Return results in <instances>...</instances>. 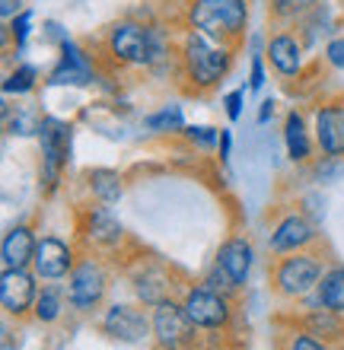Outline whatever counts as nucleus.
Instances as JSON below:
<instances>
[{"label": "nucleus", "instance_id": "nucleus-1", "mask_svg": "<svg viewBox=\"0 0 344 350\" xmlns=\"http://www.w3.org/2000/svg\"><path fill=\"white\" fill-rule=\"evenodd\" d=\"M176 48H178V80L195 96L214 92L224 83L230 77L233 64H236V51H239V45L217 42V38L185 26H178Z\"/></svg>", "mask_w": 344, "mask_h": 350}, {"label": "nucleus", "instance_id": "nucleus-2", "mask_svg": "<svg viewBox=\"0 0 344 350\" xmlns=\"http://www.w3.org/2000/svg\"><path fill=\"white\" fill-rule=\"evenodd\" d=\"M178 26L204 32L217 42L242 45L249 32V0H185Z\"/></svg>", "mask_w": 344, "mask_h": 350}, {"label": "nucleus", "instance_id": "nucleus-3", "mask_svg": "<svg viewBox=\"0 0 344 350\" xmlns=\"http://www.w3.org/2000/svg\"><path fill=\"white\" fill-rule=\"evenodd\" d=\"M38 175H42V188L45 194H55L61 178H64V169L70 163V144H74V128L70 121L55 118V115H45L42 124H38Z\"/></svg>", "mask_w": 344, "mask_h": 350}, {"label": "nucleus", "instance_id": "nucleus-4", "mask_svg": "<svg viewBox=\"0 0 344 350\" xmlns=\"http://www.w3.org/2000/svg\"><path fill=\"white\" fill-rule=\"evenodd\" d=\"M322 274L326 267L316 252H293V255H278L271 284H274V293L284 299H306L309 293H316Z\"/></svg>", "mask_w": 344, "mask_h": 350}, {"label": "nucleus", "instance_id": "nucleus-5", "mask_svg": "<svg viewBox=\"0 0 344 350\" xmlns=\"http://www.w3.org/2000/svg\"><path fill=\"white\" fill-rule=\"evenodd\" d=\"M105 290H109V271H105V265L96 258V255L77 261L70 277H67V284H64L67 303H70V309H77V312H93V309H99L105 299Z\"/></svg>", "mask_w": 344, "mask_h": 350}, {"label": "nucleus", "instance_id": "nucleus-6", "mask_svg": "<svg viewBox=\"0 0 344 350\" xmlns=\"http://www.w3.org/2000/svg\"><path fill=\"white\" fill-rule=\"evenodd\" d=\"M306 55L309 48L303 45V38L297 36L293 26H278L274 32H268L265 61L280 80H300L306 74Z\"/></svg>", "mask_w": 344, "mask_h": 350}, {"label": "nucleus", "instance_id": "nucleus-7", "mask_svg": "<svg viewBox=\"0 0 344 350\" xmlns=\"http://www.w3.org/2000/svg\"><path fill=\"white\" fill-rule=\"evenodd\" d=\"M182 306H185L191 325L201 328V332H220L233 319V306H230V299H226V293L207 290L204 284L188 286L185 296H182Z\"/></svg>", "mask_w": 344, "mask_h": 350}, {"label": "nucleus", "instance_id": "nucleus-8", "mask_svg": "<svg viewBox=\"0 0 344 350\" xmlns=\"http://www.w3.org/2000/svg\"><path fill=\"white\" fill-rule=\"evenodd\" d=\"M150 322H153V341L163 350H182L185 344H191V338L198 332L195 325H191V319H188L185 306L176 303L172 296L153 306Z\"/></svg>", "mask_w": 344, "mask_h": 350}, {"label": "nucleus", "instance_id": "nucleus-9", "mask_svg": "<svg viewBox=\"0 0 344 350\" xmlns=\"http://www.w3.org/2000/svg\"><path fill=\"white\" fill-rule=\"evenodd\" d=\"M96 80V61L80 42L64 38L57 45V64L48 70V86H90Z\"/></svg>", "mask_w": 344, "mask_h": 350}, {"label": "nucleus", "instance_id": "nucleus-10", "mask_svg": "<svg viewBox=\"0 0 344 350\" xmlns=\"http://www.w3.org/2000/svg\"><path fill=\"white\" fill-rule=\"evenodd\" d=\"M103 332L112 338V341L121 344H147L153 338V322L150 315L140 309V306H131V303H115L105 309L103 315Z\"/></svg>", "mask_w": 344, "mask_h": 350}, {"label": "nucleus", "instance_id": "nucleus-11", "mask_svg": "<svg viewBox=\"0 0 344 350\" xmlns=\"http://www.w3.org/2000/svg\"><path fill=\"white\" fill-rule=\"evenodd\" d=\"M313 134L322 157L344 159V96L319 102L313 111Z\"/></svg>", "mask_w": 344, "mask_h": 350}, {"label": "nucleus", "instance_id": "nucleus-12", "mask_svg": "<svg viewBox=\"0 0 344 350\" xmlns=\"http://www.w3.org/2000/svg\"><path fill=\"white\" fill-rule=\"evenodd\" d=\"M38 286H36V271L29 274L26 267H3L0 274V303L7 309V315L23 319L36 309Z\"/></svg>", "mask_w": 344, "mask_h": 350}, {"label": "nucleus", "instance_id": "nucleus-13", "mask_svg": "<svg viewBox=\"0 0 344 350\" xmlns=\"http://www.w3.org/2000/svg\"><path fill=\"white\" fill-rule=\"evenodd\" d=\"M74 249L57 236H42L36 245V258H32V271L38 280H67L74 271Z\"/></svg>", "mask_w": 344, "mask_h": 350}, {"label": "nucleus", "instance_id": "nucleus-14", "mask_svg": "<svg viewBox=\"0 0 344 350\" xmlns=\"http://www.w3.org/2000/svg\"><path fill=\"white\" fill-rule=\"evenodd\" d=\"M316 226L303 217V213H287L280 217L278 226L271 230L268 249L274 255H293V252H306L313 242H316Z\"/></svg>", "mask_w": 344, "mask_h": 350}, {"label": "nucleus", "instance_id": "nucleus-15", "mask_svg": "<svg viewBox=\"0 0 344 350\" xmlns=\"http://www.w3.org/2000/svg\"><path fill=\"white\" fill-rule=\"evenodd\" d=\"M280 137H284V150H287V159L290 163H297V166H306L313 163V153H316V134H313V124L306 121L303 109H290L284 115V131H280Z\"/></svg>", "mask_w": 344, "mask_h": 350}, {"label": "nucleus", "instance_id": "nucleus-16", "mask_svg": "<svg viewBox=\"0 0 344 350\" xmlns=\"http://www.w3.org/2000/svg\"><path fill=\"white\" fill-rule=\"evenodd\" d=\"M131 286H134V296H137L144 306H153L163 303V299H169L172 296V277H169L166 267L153 265V261H144V265L131 274Z\"/></svg>", "mask_w": 344, "mask_h": 350}, {"label": "nucleus", "instance_id": "nucleus-17", "mask_svg": "<svg viewBox=\"0 0 344 350\" xmlns=\"http://www.w3.org/2000/svg\"><path fill=\"white\" fill-rule=\"evenodd\" d=\"M252 258H255V252H252V242L242 239V236H233L220 245L217 252V265L224 267L226 274H230L233 286L242 290V286L249 284V274H252Z\"/></svg>", "mask_w": 344, "mask_h": 350}, {"label": "nucleus", "instance_id": "nucleus-18", "mask_svg": "<svg viewBox=\"0 0 344 350\" xmlns=\"http://www.w3.org/2000/svg\"><path fill=\"white\" fill-rule=\"evenodd\" d=\"M80 232H83V239L90 242L93 249H115V245L124 239V226H121L105 207L86 211V223Z\"/></svg>", "mask_w": 344, "mask_h": 350}, {"label": "nucleus", "instance_id": "nucleus-19", "mask_svg": "<svg viewBox=\"0 0 344 350\" xmlns=\"http://www.w3.org/2000/svg\"><path fill=\"white\" fill-rule=\"evenodd\" d=\"M36 232L32 226L19 223V226H10L7 236H3V245H0V255H3V267H29L36 258Z\"/></svg>", "mask_w": 344, "mask_h": 350}, {"label": "nucleus", "instance_id": "nucleus-20", "mask_svg": "<svg viewBox=\"0 0 344 350\" xmlns=\"http://www.w3.org/2000/svg\"><path fill=\"white\" fill-rule=\"evenodd\" d=\"M293 29H297V36L303 38V45L313 51L319 42H328V38L335 36V16H332L328 3H319L313 13H306L300 23H293Z\"/></svg>", "mask_w": 344, "mask_h": 350}, {"label": "nucleus", "instance_id": "nucleus-21", "mask_svg": "<svg viewBox=\"0 0 344 350\" xmlns=\"http://www.w3.org/2000/svg\"><path fill=\"white\" fill-rule=\"evenodd\" d=\"M86 188L99 204H118L121 194H124V178H121L118 169H90L86 172Z\"/></svg>", "mask_w": 344, "mask_h": 350}, {"label": "nucleus", "instance_id": "nucleus-22", "mask_svg": "<svg viewBox=\"0 0 344 350\" xmlns=\"http://www.w3.org/2000/svg\"><path fill=\"white\" fill-rule=\"evenodd\" d=\"M303 332L316 334L322 341H341L344 338V322H341V312H332L326 306H316V309H309L306 319H303Z\"/></svg>", "mask_w": 344, "mask_h": 350}, {"label": "nucleus", "instance_id": "nucleus-23", "mask_svg": "<svg viewBox=\"0 0 344 350\" xmlns=\"http://www.w3.org/2000/svg\"><path fill=\"white\" fill-rule=\"evenodd\" d=\"M316 299L319 306L344 315V267H328L322 274V280L316 286Z\"/></svg>", "mask_w": 344, "mask_h": 350}, {"label": "nucleus", "instance_id": "nucleus-24", "mask_svg": "<svg viewBox=\"0 0 344 350\" xmlns=\"http://www.w3.org/2000/svg\"><path fill=\"white\" fill-rule=\"evenodd\" d=\"M144 128L150 134H182L185 131V111H182V105L169 102L163 109L150 111L147 118H144Z\"/></svg>", "mask_w": 344, "mask_h": 350}, {"label": "nucleus", "instance_id": "nucleus-25", "mask_svg": "<svg viewBox=\"0 0 344 350\" xmlns=\"http://www.w3.org/2000/svg\"><path fill=\"white\" fill-rule=\"evenodd\" d=\"M319 3H326V0H268V16L274 19V26H293L306 13H313Z\"/></svg>", "mask_w": 344, "mask_h": 350}, {"label": "nucleus", "instance_id": "nucleus-26", "mask_svg": "<svg viewBox=\"0 0 344 350\" xmlns=\"http://www.w3.org/2000/svg\"><path fill=\"white\" fill-rule=\"evenodd\" d=\"M38 86V67L29 61H19L7 77H3V96H26Z\"/></svg>", "mask_w": 344, "mask_h": 350}, {"label": "nucleus", "instance_id": "nucleus-27", "mask_svg": "<svg viewBox=\"0 0 344 350\" xmlns=\"http://www.w3.org/2000/svg\"><path fill=\"white\" fill-rule=\"evenodd\" d=\"M61 315H64V296H61V290H55V286H45L36 299L32 319L42 325H55Z\"/></svg>", "mask_w": 344, "mask_h": 350}, {"label": "nucleus", "instance_id": "nucleus-28", "mask_svg": "<svg viewBox=\"0 0 344 350\" xmlns=\"http://www.w3.org/2000/svg\"><path fill=\"white\" fill-rule=\"evenodd\" d=\"M7 29H10V42H13V48H16V55H26L29 38H32V10L16 13V16L7 23Z\"/></svg>", "mask_w": 344, "mask_h": 350}, {"label": "nucleus", "instance_id": "nucleus-29", "mask_svg": "<svg viewBox=\"0 0 344 350\" xmlns=\"http://www.w3.org/2000/svg\"><path fill=\"white\" fill-rule=\"evenodd\" d=\"M182 137L195 150H207V153H211V150H217V144H220V128H211V124H185Z\"/></svg>", "mask_w": 344, "mask_h": 350}, {"label": "nucleus", "instance_id": "nucleus-30", "mask_svg": "<svg viewBox=\"0 0 344 350\" xmlns=\"http://www.w3.org/2000/svg\"><path fill=\"white\" fill-rule=\"evenodd\" d=\"M3 121H7V134H16V137H32V134H38V124H42V118H36V115H29V111H10V105H3Z\"/></svg>", "mask_w": 344, "mask_h": 350}, {"label": "nucleus", "instance_id": "nucleus-31", "mask_svg": "<svg viewBox=\"0 0 344 350\" xmlns=\"http://www.w3.org/2000/svg\"><path fill=\"white\" fill-rule=\"evenodd\" d=\"M322 61H326L332 70H344V32H335L322 45Z\"/></svg>", "mask_w": 344, "mask_h": 350}, {"label": "nucleus", "instance_id": "nucleus-32", "mask_svg": "<svg viewBox=\"0 0 344 350\" xmlns=\"http://www.w3.org/2000/svg\"><path fill=\"white\" fill-rule=\"evenodd\" d=\"M268 83V61L265 55H252L249 61V92H261Z\"/></svg>", "mask_w": 344, "mask_h": 350}, {"label": "nucleus", "instance_id": "nucleus-33", "mask_svg": "<svg viewBox=\"0 0 344 350\" xmlns=\"http://www.w3.org/2000/svg\"><path fill=\"white\" fill-rule=\"evenodd\" d=\"M287 350H332V344L309 332H293L287 338Z\"/></svg>", "mask_w": 344, "mask_h": 350}, {"label": "nucleus", "instance_id": "nucleus-34", "mask_svg": "<svg viewBox=\"0 0 344 350\" xmlns=\"http://www.w3.org/2000/svg\"><path fill=\"white\" fill-rule=\"evenodd\" d=\"M201 284H204L207 290H217V293H226V296H230V290H236V286H233V280H230V274H226L217 261H214V267L204 274V280H201Z\"/></svg>", "mask_w": 344, "mask_h": 350}, {"label": "nucleus", "instance_id": "nucleus-35", "mask_svg": "<svg viewBox=\"0 0 344 350\" xmlns=\"http://www.w3.org/2000/svg\"><path fill=\"white\" fill-rule=\"evenodd\" d=\"M242 105H246V90H233L224 96V111L230 121H239L242 118Z\"/></svg>", "mask_w": 344, "mask_h": 350}, {"label": "nucleus", "instance_id": "nucleus-36", "mask_svg": "<svg viewBox=\"0 0 344 350\" xmlns=\"http://www.w3.org/2000/svg\"><path fill=\"white\" fill-rule=\"evenodd\" d=\"M230 153H233V134H230V128H220V144H217L220 163H230Z\"/></svg>", "mask_w": 344, "mask_h": 350}, {"label": "nucleus", "instance_id": "nucleus-37", "mask_svg": "<svg viewBox=\"0 0 344 350\" xmlns=\"http://www.w3.org/2000/svg\"><path fill=\"white\" fill-rule=\"evenodd\" d=\"M23 3H26V0H0V16H3V23H10L16 13H23V10H26Z\"/></svg>", "mask_w": 344, "mask_h": 350}, {"label": "nucleus", "instance_id": "nucleus-38", "mask_svg": "<svg viewBox=\"0 0 344 350\" xmlns=\"http://www.w3.org/2000/svg\"><path fill=\"white\" fill-rule=\"evenodd\" d=\"M274 105H278V102L271 99H261V105H259V124H268L271 118H274Z\"/></svg>", "mask_w": 344, "mask_h": 350}, {"label": "nucleus", "instance_id": "nucleus-39", "mask_svg": "<svg viewBox=\"0 0 344 350\" xmlns=\"http://www.w3.org/2000/svg\"><path fill=\"white\" fill-rule=\"evenodd\" d=\"M338 10H341V13H344V0H338Z\"/></svg>", "mask_w": 344, "mask_h": 350}]
</instances>
